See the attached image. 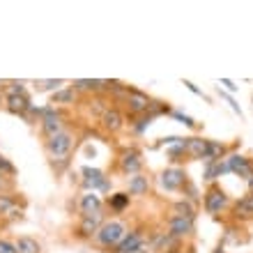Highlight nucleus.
<instances>
[{
    "label": "nucleus",
    "mask_w": 253,
    "mask_h": 253,
    "mask_svg": "<svg viewBox=\"0 0 253 253\" xmlns=\"http://www.w3.org/2000/svg\"><path fill=\"white\" fill-rule=\"evenodd\" d=\"M74 133L69 131H60L53 138H46V154L53 161H65L74 150Z\"/></svg>",
    "instance_id": "obj_1"
},
{
    "label": "nucleus",
    "mask_w": 253,
    "mask_h": 253,
    "mask_svg": "<svg viewBox=\"0 0 253 253\" xmlns=\"http://www.w3.org/2000/svg\"><path fill=\"white\" fill-rule=\"evenodd\" d=\"M126 235V226L122 221H104V226L97 230V242H99L101 247L106 249H115L118 244L122 242V237Z\"/></svg>",
    "instance_id": "obj_2"
},
{
    "label": "nucleus",
    "mask_w": 253,
    "mask_h": 253,
    "mask_svg": "<svg viewBox=\"0 0 253 253\" xmlns=\"http://www.w3.org/2000/svg\"><path fill=\"white\" fill-rule=\"evenodd\" d=\"M35 113L42 115V131H44L46 138H53V136H58L60 131H65V129H62V118H60V113H58L55 108H51V106L40 108V111H35Z\"/></svg>",
    "instance_id": "obj_3"
},
{
    "label": "nucleus",
    "mask_w": 253,
    "mask_h": 253,
    "mask_svg": "<svg viewBox=\"0 0 253 253\" xmlns=\"http://www.w3.org/2000/svg\"><path fill=\"white\" fill-rule=\"evenodd\" d=\"M125 101H126V108L136 115L147 113V108L152 106V99H150L145 92L133 90V87H129V85H126V92H125Z\"/></svg>",
    "instance_id": "obj_4"
},
{
    "label": "nucleus",
    "mask_w": 253,
    "mask_h": 253,
    "mask_svg": "<svg viewBox=\"0 0 253 253\" xmlns=\"http://www.w3.org/2000/svg\"><path fill=\"white\" fill-rule=\"evenodd\" d=\"M159 182L166 191H177V189H182L187 184V173L182 168H166L159 175Z\"/></svg>",
    "instance_id": "obj_5"
},
{
    "label": "nucleus",
    "mask_w": 253,
    "mask_h": 253,
    "mask_svg": "<svg viewBox=\"0 0 253 253\" xmlns=\"http://www.w3.org/2000/svg\"><path fill=\"white\" fill-rule=\"evenodd\" d=\"M193 233V219L191 216H170L168 219V235H173L175 240H182Z\"/></svg>",
    "instance_id": "obj_6"
},
{
    "label": "nucleus",
    "mask_w": 253,
    "mask_h": 253,
    "mask_svg": "<svg viewBox=\"0 0 253 253\" xmlns=\"http://www.w3.org/2000/svg\"><path fill=\"white\" fill-rule=\"evenodd\" d=\"M104 226V212H92V214H83L79 226V235L81 237H92L97 235V230Z\"/></svg>",
    "instance_id": "obj_7"
},
{
    "label": "nucleus",
    "mask_w": 253,
    "mask_h": 253,
    "mask_svg": "<svg viewBox=\"0 0 253 253\" xmlns=\"http://www.w3.org/2000/svg\"><path fill=\"white\" fill-rule=\"evenodd\" d=\"M140 168H143V159H140L138 150H125L120 157V170L126 175H138Z\"/></svg>",
    "instance_id": "obj_8"
},
{
    "label": "nucleus",
    "mask_w": 253,
    "mask_h": 253,
    "mask_svg": "<svg viewBox=\"0 0 253 253\" xmlns=\"http://www.w3.org/2000/svg\"><path fill=\"white\" fill-rule=\"evenodd\" d=\"M226 164H228V168H230V173L240 175L242 180H247L249 175L253 173V164H251V159L242 157V154H230V157H226Z\"/></svg>",
    "instance_id": "obj_9"
},
{
    "label": "nucleus",
    "mask_w": 253,
    "mask_h": 253,
    "mask_svg": "<svg viewBox=\"0 0 253 253\" xmlns=\"http://www.w3.org/2000/svg\"><path fill=\"white\" fill-rule=\"evenodd\" d=\"M145 244V235H143V230H131V233H126L125 237H122V242L115 247L113 253H133L136 249H140Z\"/></svg>",
    "instance_id": "obj_10"
},
{
    "label": "nucleus",
    "mask_w": 253,
    "mask_h": 253,
    "mask_svg": "<svg viewBox=\"0 0 253 253\" xmlns=\"http://www.w3.org/2000/svg\"><path fill=\"white\" fill-rule=\"evenodd\" d=\"M226 205H228V196L219 187H212L205 193V210L210 214H219Z\"/></svg>",
    "instance_id": "obj_11"
},
{
    "label": "nucleus",
    "mask_w": 253,
    "mask_h": 253,
    "mask_svg": "<svg viewBox=\"0 0 253 253\" xmlns=\"http://www.w3.org/2000/svg\"><path fill=\"white\" fill-rule=\"evenodd\" d=\"M81 173H83V187H85L87 191H97V189H101L104 187V182L108 180V177H104V173H101L99 168L85 166Z\"/></svg>",
    "instance_id": "obj_12"
},
{
    "label": "nucleus",
    "mask_w": 253,
    "mask_h": 253,
    "mask_svg": "<svg viewBox=\"0 0 253 253\" xmlns=\"http://www.w3.org/2000/svg\"><path fill=\"white\" fill-rule=\"evenodd\" d=\"M101 125H104V129L108 133H118L125 126V118H122L118 108H106V113L101 115Z\"/></svg>",
    "instance_id": "obj_13"
},
{
    "label": "nucleus",
    "mask_w": 253,
    "mask_h": 253,
    "mask_svg": "<svg viewBox=\"0 0 253 253\" xmlns=\"http://www.w3.org/2000/svg\"><path fill=\"white\" fill-rule=\"evenodd\" d=\"M5 106H7V111L14 115H26L33 104H30V97H28V94H12V97L5 99Z\"/></svg>",
    "instance_id": "obj_14"
},
{
    "label": "nucleus",
    "mask_w": 253,
    "mask_h": 253,
    "mask_svg": "<svg viewBox=\"0 0 253 253\" xmlns=\"http://www.w3.org/2000/svg\"><path fill=\"white\" fill-rule=\"evenodd\" d=\"M184 152L191 159H205L207 157V140L205 138H184Z\"/></svg>",
    "instance_id": "obj_15"
},
{
    "label": "nucleus",
    "mask_w": 253,
    "mask_h": 253,
    "mask_svg": "<svg viewBox=\"0 0 253 253\" xmlns=\"http://www.w3.org/2000/svg\"><path fill=\"white\" fill-rule=\"evenodd\" d=\"M81 212L83 214H92V212H101V198L97 196V191H87L81 196Z\"/></svg>",
    "instance_id": "obj_16"
},
{
    "label": "nucleus",
    "mask_w": 253,
    "mask_h": 253,
    "mask_svg": "<svg viewBox=\"0 0 253 253\" xmlns=\"http://www.w3.org/2000/svg\"><path fill=\"white\" fill-rule=\"evenodd\" d=\"M150 191V180H147L145 175H131L129 177V193L131 196H145Z\"/></svg>",
    "instance_id": "obj_17"
},
{
    "label": "nucleus",
    "mask_w": 253,
    "mask_h": 253,
    "mask_svg": "<svg viewBox=\"0 0 253 253\" xmlns=\"http://www.w3.org/2000/svg\"><path fill=\"white\" fill-rule=\"evenodd\" d=\"M14 247H16V251H19V253H42L40 242L33 240V237H28V235L19 237V240L14 242Z\"/></svg>",
    "instance_id": "obj_18"
},
{
    "label": "nucleus",
    "mask_w": 253,
    "mask_h": 253,
    "mask_svg": "<svg viewBox=\"0 0 253 253\" xmlns=\"http://www.w3.org/2000/svg\"><path fill=\"white\" fill-rule=\"evenodd\" d=\"M235 214L240 216V219H253V193L247 196V198L237 200V205H235Z\"/></svg>",
    "instance_id": "obj_19"
},
{
    "label": "nucleus",
    "mask_w": 253,
    "mask_h": 253,
    "mask_svg": "<svg viewBox=\"0 0 253 253\" xmlns=\"http://www.w3.org/2000/svg\"><path fill=\"white\" fill-rule=\"evenodd\" d=\"M226 154V145H221L219 140H207V157L205 161H221Z\"/></svg>",
    "instance_id": "obj_20"
},
{
    "label": "nucleus",
    "mask_w": 253,
    "mask_h": 253,
    "mask_svg": "<svg viewBox=\"0 0 253 253\" xmlns=\"http://www.w3.org/2000/svg\"><path fill=\"white\" fill-rule=\"evenodd\" d=\"M74 99H76L74 87H62V90H55V92H53L51 104H74Z\"/></svg>",
    "instance_id": "obj_21"
},
{
    "label": "nucleus",
    "mask_w": 253,
    "mask_h": 253,
    "mask_svg": "<svg viewBox=\"0 0 253 253\" xmlns=\"http://www.w3.org/2000/svg\"><path fill=\"white\" fill-rule=\"evenodd\" d=\"M108 205L113 212H125L126 207H129V193H113L111 198H108Z\"/></svg>",
    "instance_id": "obj_22"
},
{
    "label": "nucleus",
    "mask_w": 253,
    "mask_h": 253,
    "mask_svg": "<svg viewBox=\"0 0 253 253\" xmlns=\"http://www.w3.org/2000/svg\"><path fill=\"white\" fill-rule=\"evenodd\" d=\"M16 212V200L12 193H0V216Z\"/></svg>",
    "instance_id": "obj_23"
},
{
    "label": "nucleus",
    "mask_w": 253,
    "mask_h": 253,
    "mask_svg": "<svg viewBox=\"0 0 253 253\" xmlns=\"http://www.w3.org/2000/svg\"><path fill=\"white\" fill-rule=\"evenodd\" d=\"M173 214L175 216H196V210H193V205H191V200H177L173 205Z\"/></svg>",
    "instance_id": "obj_24"
},
{
    "label": "nucleus",
    "mask_w": 253,
    "mask_h": 253,
    "mask_svg": "<svg viewBox=\"0 0 253 253\" xmlns=\"http://www.w3.org/2000/svg\"><path fill=\"white\" fill-rule=\"evenodd\" d=\"M5 92H7V97H12V94H26V87H23V83H7Z\"/></svg>",
    "instance_id": "obj_25"
},
{
    "label": "nucleus",
    "mask_w": 253,
    "mask_h": 253,
    "mask_svg": "<svg viewBox=\"0 0 253 253\" xmlns=\"http://www.w3.org/2000/svg\"><path fill=\"white\" fill-rule=\"evenodd\" d=\"M170 115H173L175 120H180V122H182V125H184V126H189V129H193V126H196V122H193L191 118H189V115L180 113V111H170Z\"/></svg>",
    "instance_id": "obj_26"
},
{
    "label": "nucleus",
    "mask_w": 253,
    "mask_h": 253,
    "mask_svg": "<svg viewBox=\"0 0 253 253\" xmlns=\"http://www.w3.org/2000/svg\"><path fill=\"white\" fill-rule=\"evenodd\" d=\"M150 122H152V115H147V118H140L138 125L133 126V131H136V133H143L147 126H150Z\"/></svg>",
    "instance_id": "obj_27"
},
{
    "label": "nucleus",
    "mask_w": 253,
    "mask_h": 253,
    "mask_svg": "<svg viewBox=\"0 0 253 253\" xmlns=\"http://www.w3.org/2000/svg\"><path fill=\"white\" fill-rule=\"evenodd\" d=\"M0 253H19V251H16V247H14V242L0 240Z\"/></svg>",
    "instance_id": "obj_28"
},
{
    "label": "nucleus",
    "mask_w": 253,
    "mask_h": 253,
    "mask_svg": "<svg viewBox=\"0 0 253 253\" xmlns=\"http://www.w3.org/2000/svg\"><path fill=\"white\" fill-rule=\"evenodd\" d=\"M219 94H221V97H223V99L228 101V104H230V108H233L235 113H237V115H240V118H242V108L237 106V104H235V99H233V97H230V94H226V92H223V90H219Z\"/></svg>",
    "instance_id": "obj_29"
},
{
    "label": "nucleus",
    "mask_w": 253,
    "mask_h": 253,
    "mask_svg": "<svg viewBox=\"0 0 253 253\" xmlns=\"http://www.w3.org/2000/svg\"><path fill=\"white\" fill-rule=\"evenodd\" d=\"M0 173H7V175H14V166L5 157H0Z\"/></svg>",
    "instance_id": "obj_30"
},
{
    "label": "nucleus",
    "mask_w": 253,
    "mask_h": 253,
    "mask_svg": "<svg viewBox=\"0 0 253 253\" xmlns=\"http://www.w3.org/2000/svg\"><path fill=\"white\" fill-rule=\"evenodd\" d=\"M62 83H65V81H44V83H40V87L42 90H53V87H58V85H62Z\"/></svg>",
    "instance_id": "obj_31"
},
{
    "label": "nucleus",
    "mask_w": 253,
    "mask_h": 253,
    "mask_svg": "<svg viewBox=\"0 0 253 253\" xmlns=\"http://www.w3.org/2000/svg\"><path fill=\"white\" fill-rule=\"evenodd\" d=\"M182 83H184V85H187L193 94H198V97H203V90H200V87L196 85V83H191V81H182Z\"/></svg>",
    "instance_id": "obj_32"
},
{
    "label": "nucleus",
    "mask_w": 253,
    "mask_h": 253,
    "mask_svg": "<svg viewBox=\"0 0 253 253\" xmlns=\"http://www.w3.org/2000/svg\"><path fill=\"white\" fill-rule=\"evenodd\" d=\"M221 85H226L228 92H237V85H235L230 79H221Z\"/></svg>",
    "instance_id": "obj_33"
},
{
    "label": "nucleus",
    "mask_w": 253,
    "mask_h": 253,
    "mask_svg": "<svg viewBox=\"0 0 253 253\" xmlns=\"http://www.w3.org/2000/svg\"><path fill=\"white\" fill-rule=\"evenodd\" d=\"M247 182H249V191L253 193V173H251V175H249V177H247Z\"/></svg>",
    "instance_id": "obj_34"
},
{
    "label": "nucleus",
    "mask_w": 253,
    "mask_h": 253,
    "mask_svg": "<svg viewBox=\"0 0 253 253\" xmlns=\"http://www.w3.org/2000/svg\"><path fill=\"white\" fill-rule=\"evenodd\" d=\"M2 189H5V173H0V193H2Z\"/></svg>",
    "instance_id": "obj_35"
},
{
    "label": "nucleus",
    "mask_w": 253,
    "mask_h": 253,
    "mask_svg": "<svg viewBox=\"0 0 253 253\" xmlns=\"http://www.w3.org/2000/svg\"><path fill=\"white\" fill-rule=\"evenodd\" d=\"M133 253H147V247H145V244H143V247H140V249H136V251H133Z\"/></svg>",
    "instance_id": "obj_36"
},
{
    "label": "nucleus",
    "mask_w": 253,
    "mask_h": 253,
    "mask_svg": "<svg viewBox=\"0 0 253 253\" xmlns=\"http://www.w3.org/2000/svg\"><path fill=\"white\" fill-rule=\"evenodd\" d=\"M214 253H223V251H214Z\"/></svg>",
    "instance_id": "obj_37"
}]
</instances>
